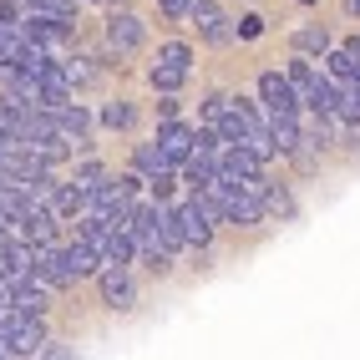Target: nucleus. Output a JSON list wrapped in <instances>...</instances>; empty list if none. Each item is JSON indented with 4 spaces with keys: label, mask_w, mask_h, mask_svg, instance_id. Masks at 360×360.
<instances>
[{
    "label": "nucleus",
    "mask_w": 360,
    "mask_h": 360,
    "mask_svg": "<svg viewBox=\"0 0 360 360\" xmlns=\"http://www.w3.org/2000/svg\"><path fill=\"white\" fill-rule=\"evenodd\" d=\"M198 193L219 208V219L224 224H238V229H254V224H264V213H269V203H264V193H254L249 183H233V178H208Z\"/></svg>",
    "instance_id": "obj_1"
},
{
    "label": "nucleus",
    "mask_w": 360,
    "mask_h": 360,
    "mask_svg": "<svg viewBox=\"0 0 360 360\" xmlns=\"http://www.w3.org/2000/svg\"><path fill=\"white\" fill-rule=\"evenodd\" d=\"M290 82H295L300 102H304L309 112H335V82L320 77L309 61H290Z\"/></svg>",
    "instance_id": "obj_2"
},
{
    "label": "nucleus",
    "mask_w": 360,
    "mask_h": 360,
    "mask_svg": "<svg viewBox=\"0 0 360 360\" xmlns=\"http://www.w3.org/2000/svg\"><path fill=\"white\" fill-rule=\"evenodd\" d=\"M178 213V229H183V244H193V249H203L208 238H213V224H219V208H213L203 193H193L183 208H173Z\"/></svg>",
    "instance_id": "obj_3"
},
{
    "label": "nucleus",
    "mask_w": 360,
    "mask_h": 360,
    "mask_svg": "<svg viewBox=\"0 0 360 360\" xmlns=\"http://www.w3.org/2000/svg\"><path fill=\"white\" fill-rule=\"evenodd\" d=\"M188 20L198 26V36L208 41V46H229L233 36H238V26L224 15V6L219 0H193V11H188Z\"/></svg>",
    "instance_id": "obj_4"
},
{
    "label": "nucleus",
    "mask_w": 360,
    "mask_h": 360,
    "mask_svg": "<svg viewBox=\"0 0 360 360\" xmlns=\"http://www.w3.org/2000/svg\"><path fill=\"white\" fill-rule=\"evenodd\" d=\"M11 355H41L46 350V330H41V315H15L6 330H0Z\"/></svg>",
    "instance_id": "obj_5"
},
{
    "label": "nucleus",
    "mask_w": 360,
    "mask_h": 360,
    "mask_svg": "<svg viewBox=\"0 0 360 360\" xmlns=\"http://www.w3.org/2000/svg\"><path fill=\"white\" fill-rule=\"evenodd\" d=\"M259 97H264V112L300 117V91H295L290 77H279V71H264V77H259Z\"/></svg>",
    "instance_id": "obj_6"
},
{
    "label": "nucleus",
    "mask_w": 360,
    "mask_h": 360,
    "mask_svg": "<svg viewBox=\"0 0 360 360\" xmlns=\"http://www.w3.org/2000/svg\"><path fill=\"white\" fill-rule=\"evenodd\" d=\"M142 36H148V31H142V20L132 11H112L107 15V46H112L117 56H132L137 46H142Z\"/></svg>",
    "instance_id": "obj_7"
},
{
    "label": "nucleus",
    "mask_w": 360,
    "mask_h": 360,
    "mask_svg": "<svg viewBox=\"0 0 360 360\" xmlns=\"http://www.w3.org/2000/svg\"><path fill=\"white\" fill-rule=\"evenodd\" d=\"M20 26H26V36H31L36 46H66V15H56V11H41V6H31Z\"/></svg>",
    "instance_id": "obj_8"
},
{
    "label": "nucleus",
    "mask_w": 360,
    "mask_h": 360,
    "mask_svg": "<svg viewBox=\"0 0 360 360\" xmlns=\"http://www.w3.org/2000/svg\"><path fill=\"white\" fill-rule=\"evenodd\" d=\"M46 112H51V127H56L61 142H77V148H82V142L91 137V117L77 102H61V107H46Z\"/></svg>",
    "instance_id": "obj_9"
},
{
    "label": "nucleus",
    "mask_w": 360,
    "mask_h": 360,
    "mask_svg": "<svg viewBox=\"0 0 360 360\" xmlns=\"http://www.w3.org/2000/svg\"><path fill=\"white\" fill-rule=\"evenodd\" d=\"M36 274L51 284V290H61V284H71V269H66V249L56 244V238H46V244H36Z\"/></svg>",
    "instance_id": "obj_10"
},
{
    "label": "nucleus",
    "mask_w": 360,
    "mask_h": 360,
    "mask_svg": "<svg viewBox=\"0 0 360 360\" xmlns=\"http://www.w3.org/2000/svg\"><path fill=\"white\" fill-rule=\"evenodd\" d=\"M36 86H41V107L71 102V77H66V66H56V61H46V66L36 71Z\"/></svg>",
    "instance_id": "obj_11"
},
{
    "label": "nucleus",
    "mask_w": 360,
    "mask_h": 360,
    "mask_svg": "<svg viewBox=\"0 0 360 360\" xmlns=\"http://www.w3.org/2000/svg\"><path fill=\"white\" fill-rule=\"evenodd\" d=\"M36 51V41L26 36V26H20V20H11V15H0V61H26Z\"/></svg>",
    "instance_id": "obj_12"
},
{
    "label": "nucleus",
    "mask_w": 360,
    "mask_h": 360,
    "mask_svg": "<svg viewBox=\"0 0 360 360\" xmlns=\"http://www.w3.org/2000/svg\"><path fill=\"white\" fill-rule=\"evenodd\" d=\"M6 304H15L20 315H46V290L36 284V274L11 279V284H6Z\"/></svg>",
    "instance_id": "obj_13"
},
{
    "label": "nucleus",
    "mask_w": 360,
    "mask_h": 360,
    "mask_svg": "<svg viewBox=\"0 0 360 360\" xmlns=\"http://www.w3.org/2000/svg\"><path fill=\"white\" fill-rule=\"evenodd\" d=\"M264 127H269V142H274V153H300V117H279V112H264Z\"/></svg>",
    "instance_id": "obj_14"
},
{
    "label": "nucleus",
    "mask_w": 360,
    "mask_h": 360,
    "mask_svg": "<svg viewBox=\"0 0 360 360\" xmlns=\"http://www.w3.org/2000/svg\"><path fill=\"white\" fill-rule=\"evenodd\" d=\"M158 142H162V153L173 158V162H188V153H193V142H198V132H193V127H183V122H173V117H167V122L158 127Z\"/></svg>",
    "instance_id": "obj_15"
},
{
    "label": "nucleus",
    "mask_w": 360,
    "mask_h": 360,
    "mask_svg": "<svg viewBox=\"0 0 360 360\" xmlns=\"http://www.w3.org/2000/svg\"><path fill=\"white\" fill-rule=\"evenodd\" d=\"M15 224H20V233H26V238H31V244H46V238H56V213H51V208H46L41 198H36V203H31L26 213H20V219H15Z\"/></svg>",
    "instance_id": "obj_16"
},
{
    "label": "nucleus",
    "mask_w": 360,
    "mask_h": 360,
    "mask_svg": "<svg viewBox=\"0 0 360 360\" xmlns=\"http://www.w3.org/2000/svg\"><path fill=\"white\" fill-rule=\"evenodd\" d=\"M97 279H102V300H107L112 309L132 304V279H127V264H107V269H97Z\"/></svg>",
    "instance_id": "obj_17"
},
{
    "label": "nucleus",
    "mask_w": 360,
    "mask_h": 360,
    "mask_svg": "<svg viewBox=\"0 0 360 360\" xmlns=\"http://www.w3.org/2000/svg\"><path fill=\"white\" fill-rule=\"evenodd\" d=\"M66 269H71V279H91L102 269V254L86 244V238H77V244H66Z\"/></svg>",
    "instance_id": "obj_18"
},
{
    "label": "nucleus",
    "mask_w": 360,
    "mask_h": 360,
    "mask_svg": "<svg viewBox=\"0 0 360 360\" xmlns=\"http://www.w3.org/2000/svg\"><path fill=\"white\" fill-rule=\"evenodd\" d=\"M335 117L340 122H360V77H345V82H335Z\"/></svg>",
    "instance_id": "obj_19"
},
{
    "label": "nucleus",
    "mask_w": 360,
    "mask_h": 360,
    "mask_svg": "<svg viewBox=\"0 0 360 360\" xmlns=\"http://www.w3.org/2000/svg\"><path fill=\"white\" fill-rule=\"evenodd\" d=\"M132 162H137V173H148V178H162V173H173V158L162 153V142H142V148L132 153Z\"/></svg>",
    "instance_id": "obj_20"
},
{
    "label": "nucleus",
    "mask_w": 360,
    "mask_h": 360,
    "mask_svg": "<svg viewBox=\"0 0 360 360\" xmlns=\"http://www.w3.org/2000/svg\"><path fill=\"white\" fill-rule=\"evenodd\" d=\"M51 213H61V219H71V213H86V188H82V183H56Z\"/></svg>",
    "instance_id": "obj_21"
},
{
    "label": "nucleus",
    "mask_w": 360,
    "mask_h": 360,
    "mask_svg": "<svg viewBox=\"0 0 360 360\" xmlns=\"http://www.w3.org/2000/svg\"><path fill=\"white\" fill-rule=\"evenodd\" d=\"M183 77H188V66H173V61H153V71H148L153 91H178Z\"/></svg>",
    "instance_id": "obj_22"
},
{
    "label": "nucleus",
    "mask_w": 360,
    "mask_h": 360,
    "mask_svg": "<svg viewBox=\"0 0 360 360\" xmlns=\"http://www.w3.org/2000/svg\"><path fill=\"white\" fill-rule=\"evenodd\" d=\"M132 117H137V112H132L127 102H107V107H102V127H112V132H117V127H132Z\"/></svg>",
    "instance_id": "obj_23"
},
{
    "label": "nucleus",
    "mask_w": 360,
    "mask_h": 360,
    "mask_svg": "<svg viewBox=\"0 0 360 360\" xmlns=\"http://www.w3.org/2000/svg\"><path fill=\"white\" fill-rule=\"evenodd\" d=\"M325 61H330V77H335V82H345V77H360V71H355V56H350V51H330Z\"/></svg>",
    "instance_id": "obj_24"
},
{
    "label": "nucleus",
    "mask_w": 360,
    "mask_h": 360,
    "mask_svg": "<svg viewBox=\"0 0 360 360\" xmlns=\"http://www.w3.org/2000/svg\"><path fill=\"white\" fill-rule=\"evenodd\" d=\"M295 46H300V51H320V56H325V51H330V31H300Z\"/></svg>",
    "instance_id": "obj_25"
},
{
    "label": "nucleus",
    "mask_w": 360,
    "mask_h": 360,
    "mask_svg": "<svg viewBox=\"0 0 360 360\" xmlns=\"http://www.w3.org/2000/svg\"><path fill=\"white\" fill-rule=\"evenodd\" d=\"M158 61H173V66H188V61H193V51H188L183 41H173V46H162V51H158Z\"/></svg>",
    "instance_id": "obj_26"
},
{
    "label": "nucleus",
    "mask_w": 360,
    "mask_h": 360,
    "mask_svg": "<svg viewBox=\"0 0 360 360\" xmlns=\"http://www.w3.org/2000/svg\"><path fill=\"white\" fill-rule=\"evenodd\" d=\"M233 26H238V41H254V36H264V15H244Z\"/></svg>",
    "instance_id": "obj_27"
},
{
    "label": "nucleus",
    "mask_w": 360,
    "mask_h": 360,
    "mask_svg": "<svg viewBox=\"0 0 360 360\" xmlns=\"http://www.w3.org/2000/svg\"><path fill=\"white\" fill-rule=\"evenodd\" d=\"M158 6H162V15H167V20H183L188 11H193V0H158Z\"/></svg>",
    "instance_id": "obj_28"
},
{
    "label": "nucleus",
    "mask_w": 360,
    "mask_h": 360,
    "mask_svg": "<svg viewBox=\"0 0 360 360\" xmlns=\"http://www.w3.org/2000/svg\"><path fill=\"white\" fill-rule=\"evenodd\" d=\"M66 77H71V86H82V82H91L97 71H91L86 61H66Z\"/></svg>",
    "instance_id": "obj_29"
},
{
    "label": "nucleus",
    "mask_w": 360,
    "mask_h": 360,
    "mask_svg": "<svg viewBox=\"0 0 360 360\" xmlns=\"http://www.w3.org/2000/svg\"><path fill=\"white\" fill-rule=\"evenodd\" d=\"M102 178H107V173H102V167H97V162H86V167H82V173H77V183L86 188V193H91V188H97Z\"/></svg>",
    "instance_id": "obj_30"
},
{
    "label": "nucleus",
    "mask_w": 360,
    "mask_h": 360,
    "mask_svg": "<svg viewBox=\"0 0 360 360\" xmlns=\"http://www.w3.org/2000/svg\"><path fill=\"white\" fill-rule=\"evenodd\" d=\"M26 6H41V11H56V15H71L77 0H26Z\"/></svg>",
    "instance_id": "obj_31"
},
{
    "label": "nucleus",
    "mask_w": 360,
    "mask_h": 360,
    "mask_svg": "<svg viewBox=\"0 0 360 360\" xmlns=\"http://www.w3.org/2000/svg\"><path fill=\"white\" fill-rule=\"evenodd\" d=\"M158 117L167 122V117H178V102H173V91H162V102H158Z\"/></svg>",
    "instance_id": "obj_32"
},
{
    "label": "nucleus",
    "mask_w": 360,
    "mask_h": 360,
    "mask_svg": "<svg viewBox=\"0 0 360 360\" xmlns=\"http://www.w3.org/2000/svg\"><path fill=\"white\" fill-rule=\"evenodd\" d=\"M0 183H15V173H11V167H6V162H0Z\"/></svg>",
    "instance_id": "obj_33"
},
{
    "label": "nucleus",
    "mask_w": 360,
    "mask_h": 360,
    "mask_svg": "<svg viewBox=\"0 0 360 360\" xmlns=\"http://www.w3.org/2000/svg\"><path fill=\"white\" fill-rule=\"evenodd\" d=\"M300 6H315V0H300Z\"/></svg>",
    "instance_id": "obj_34"
},
{
    "label": "nucleus",
    "mask_w": 360,
    "mask_h": 360,
    "mask_svg": "<svg viewBox=\"0 0 360 360\" xmlns=\"http://www.w3.org/2000/svg\"><path fill=\"white\" fill-rule=\"evenodd\" d=\"M355 15H360V0H355Z\"/></svg>",
    "instance_id": "obj_35"
}]
</instances>
